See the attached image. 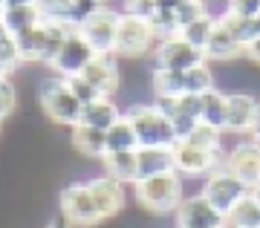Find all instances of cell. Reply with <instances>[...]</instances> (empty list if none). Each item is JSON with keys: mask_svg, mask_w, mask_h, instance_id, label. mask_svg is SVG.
<instances>
[{"mask_svg": "<svg viewBox=\"0 0 260 228\" xmlns=\"http://www.w3.org/2000/svg\"><path fill=\"white\" fill-rule=\"evenodd\" d=\"M121 116L130 121V127L139 139V147H174L179 142L171 121L153 101H133Z\"/></svg>", "mask_w": 260, "mask_h": 228, "instance_id": "obj_1", "label": "cell"}, {"mask_svg": "<svg viewBox=\"0 0 260 228\" xmlns=\"http://www.w3.org/2000/svg\"><path fill=\"white\" fill-rule=\"evenodd\" d=\"M133 197H136V205L148 214H174L179 202L185 200L182 176L174 171V174L139 179V182H133Z\"/></svg>", "mask_w": 260, "mask_h": 228, "instance_id": "obj_2", "label": "cell"}, {"mask_svg": "<svg viewBox=\"0 0 260 228\" xmlns=\"http://www.w3.org/2000/svg\"><path fill=\"white\" fill-rule=\"evenodd\" d=\"M70 35H73V26H64V23H38L35 29L18 35L23 64L52 67L55 55L61 52V46H64V41Z\"/></svg>", "mask_w": 260, "mask_h": 228, "instance_id": "obj_3", "label": "cell"}, {"mask_svg": "<svg viewBox=\"0 0 260 228\" xmlns=\"http://www.w3.org/2000/svg\"><path fill=\"white\" fill-rule=\"evenodd\" d=\"M38 101L44 107V116L52 119L55 124H64V127H75L81 121V101L75 99L67 81L61 75H47L41 87H38Z\"/></svg>", "mask_w": 260, "mask_h": 228, "instance_id": "obj_4", "label": "cell"}, {"mask_svg": "<svg viewBox=\"0 0 260 228\" xmlns=\"http://www.w3.org/2000/svg\"><path fill=\"white\" fill-rule=\"evenodd\" d=\"M119 20H121V12L107 6V3H102V6H93V9L75 23V32L87 41V46L95 55H107V52H116Z\"/></svg>", "mask_w": 260, "mask_h": 228, "instance_id": "obj_5", "label": "cell"}, {"mask_svg": "<svg viewBox=\"0 0 260 228\" xmlns=\"http://www.w3.org/2000/svg\"><path fill=\"white\" fill-rule=\"evenodd\" d=\"M159 38L150 26V20L133 18L121 12L119 32H116V55L119 58H142V55H153Z\"/></svg>", "mask_w": 260, "mask_h": 228, "instance_id": "obj_6", "label": "cell"}, {"mask_svg": "<svg viewBox=\"0 0 260 228\" xmlns=\"http://www.w3.org/2000/svg\"><path fill=\"white\" fill-rule=\"evenodd\" d=\"M58 205H61V217H64L67 222H73L75 228H95V225L104 222L84 182L64 185L61 193H58Z\"/></svg>", "mask_w": 260, "mask_h": 228, "instance_id": "obj_7", "label": "cell"}, {"mask_svg": "<svg viewBox=\"0 0 260 228\" xmlns=\"http://www.w3.org/2000/svg\"><path fill=\"white\" fill-rule=\"evenodd\" d=\"M251 188L246 182H240L237 176L232 174V171H225V168H217L214 174L205 176V182H203V197L208 202H211L214 208L220 211V214H229V211L237 205V200H243L246 193H249Z\"/></svg>", "mask_w": 260, "mask_h": 228, "instance_id": "obj_8", "label": "cell"}, {"mask_svg": "<svg viewBox=\"0 0 260 228\" xmlns=\"http://www.w3.org/2000/svg\"><path fill=\"white\" fill-rule=\"evenodd\" d=\"M223 168L232 171L240 182L251 185L260 182V142L251 136L237 139L232 147L223 150Z\"/></svg>", "mask_w": 260, "mask_h": 228, "instance_id": "obj_9", "label": "cell"}, {"mask_svg": "<svg viewBox=\"0 0 260 228\" xmlns=\"http://www.w3.org/2000/svg\"><path fill=\"white\" fill-rule=\"evenodd\" d=\"M205 52L191 46L188 41H182L179 35L165 38L159 41L156 49H153V70H168V73H185L191 67L203 64Z\"/></svg>", "mask_w": 260, "mask_h": 228, "instance_id": "obj_10", "label": "cell"}, {"mask_svg": "<svg viewBox=\"0 0 260 228\" xmlns=\"http://www.w3.org/2000/svg\"><path fill=\"white\" fill-rule=\"evenodd\" d=\"M153 104H156L162 113L168 116L171 127L177 133V139H185L191 130L200 124V110H203V101L194 92H185V95H177V99H162V95H153Z\"/></svg>", "mask_w": 260, "mask_h": 228, "instance_id": "obj_11", "label": "cell"}, {"mask_svg": "<svg viewBox=\"0 0 260 228\" xmlns=\"http://www.w3.org/2000/svg\"><path fill=\"white\" fill-rule=\"evenodd\" d=\"M217 168H223V150H205L188 142L174 145V171L179 176H208Z\"/></svg>", "mask_w": 260, "mask_h": 228, "instance_id": "obj_12", "label": "cell"}, {"mask_svg": "<svg viewBox=\"0 0 260 228\" xmlns=\"http://www.w3.org/2000/svg\"><path fill=\"white\" fill-rule=\"evenodd\" d=\"M225 217L205 200L203 193L185 197L174 211V228H223Z\"/></svg>", "mask_w": 260, "mask_h": 228, "instance_id": "obj_13", "label": "cell"}, {"mask_svg": "<svg viewBox=\"0 0 260 228\" xmlns=\"http://www.w3.org/2000/svg\"><path fill=\"white\" fill-rule=\"evenodd\" d=\"M78 75H84L87 81L93 84L99 95H116L121 87V64H119V55L107 52V55H93L90 64L84 67Z\"/></svg>", "mask_w": 260, "mask_h": 228, "instance_id": "obj_14", "label": "cell"}, {"mask_svg": "<svg viewBox=\"0 0 260 228\" xmlns=\"http://www.w3.org/2000/svg\"><path fill=\"white\" fill-rule=\"evenodd\" d=\"M84 185H87V191H90V197H93L102 219L119 217L121 211H124L127 193H124V185L121 182H116V179H110L107 174H102V176H90Z\"/></svg>", "mask_w": 260, "mask_h": 228, "instance_id": "obj_15", "label": "cell"}, {"mask_svg": "<svg viewBox=\"0 0 260 228\" xmlns=\"http://www.w3.org/2000/svg\"><path fill=\"white\" fill-rule=\"evenodd\" d=\"M254 107H257V99H254L251 92H243V90L225 92L223 133H229V136H249L251 119H254Z\"/></svg>", "mask_w": 260, "mask_h": 228, "instance_id": "obj_16", "label": "cell"}, {"mask_svg": "<svg viewBox=\"0 0 260 228\" xmlns=\"http://www.w3.org/2000/svg\"><path fill=\"white\" fill-rule=\"evenodd\" d=\"M93 6L95 3H90V0H35L41 23H64L73 29Z\"/></svg>", "mask_w": 260, "mask_h": 228, "instance_id": "obj_17", "label": "cell"}, {"mask_svg": "<svg viewBox=\"0 0 260 228\" xmlns=\"http://www.w3.org/2000/svg\"><path fill=\"white\" fill-rule=\"evenodd\" d=\"M93 49L87 46V41H84L78 32L73 29V35L64 41V46H61V52L55 55V61H52V73L61 75V78H70V75H78L84 70V67L90 64V58H93Z\"/></svg>", "mask_w": 260, "mask_h": 228, "instance_id": "obj_18", "label": "cell"}, {"mask_svg": "<svg viewBox=\"0 0 260 228\" xmlns=\"http://www.w3.org/2000/svg\"><path fill=\"white\" fill-rule=\"evenodd\" d=\"M243 49L246 46L237 41V38L229 32V29L217 20L214 23V32H211V38H208V44H205V61L208 64H229V61H237V58H243Z\"/></svg>", "mask_w": 260, "mask_h": 228, "instance_id": "obj_19", "label": "cell"}, {"mask_svg": "<svg viewBox=\"0 0 260 228\" xmlns=\"http://www.w3.org/2000/svg\"><path fill=\"white\" fill-rule=\"evenodd\" d=\"M162 174H174V147H139L136 150V182Z\"/></svg>", "mask_w": 260, "mask_h": 228, "instance_id": "obj_20", "label": "cell"}, {"mask_svg": "<svg viewBox=\"0 0 260 228\" xmlns=\"http://www.w3.org/2000/svg\"><path fill=\"white\" fill-rule=\"evenodd\" d=\"M119 119H121V107L113 101V95H99L95 101L81 107V121L78 124H87V127H95V130L107 133Z\"/></svg>", "mask_w": 260, "mask_h": 228, "instance_id": "obj_21", "label": "cell"}, {"mask_svg": "<svg viewBox=\"0 0 260 228\" xmlns=\"http://www.w3.org/2000/svg\"><path fill=\"white\" fill-rule=\"evenodd\" d=\"M70 142H73L75 153H81L84 159H95L102 162L107 156V133L95 127H87V124H75L70 127Z\"/></svg>", "mask_w": 260, "mask_h": 228, "instance_id": "obj_22", "label": "cell"}, {"mask_svg": "<svg viewBox=\"0 0 260 228\" xmlns=\"http://www.w3.org/2000/svg\"><path fill=\"white\" fill-rule=\"evenodd\" d=\"M104 174L121 185L136 182V150H119V153H107L102 159Z\"/></svg>", "mask_w": 260, "mask_h": 228, "instance_id": "obj_23", "label": "cell"}, {"mask_svg": "<svg viewBox=\"0 0 260 228\" xmlns=\"http://www.w3.org/2000/svg\"><path fill=\"white\" fill-rule=\"evenodd\" d=\"M3 23H6V29H9V35H23V32H29V29H35L38 23H41V18H38V9L35 3L32 6H3Z\"/></svg>", "mask_w": 260, "mask_h": 228, "instance_id": "obj_24", "label": "cell"}, {"mask_svg": "<svg viewBox=\"0 0 260 228\" xmlns=\"http://www.w3.org/2000/svg\"><path fill=\"white\" fill-rule=\"evenodd\" d=\"M200 101H203L200 121H203V124H211V127H217V130H223V124H225V92L214 87V90L203 92Z\"/></svg>", "mask_w": 260, "mask_h": 228, "instance_id": "obj_25", "label": "cell"}, {"mask_svg": "<svg viewBox=\"0 0 260 228\" xmlns=\"http://www.w3.org/2000/svg\"><path fill=\"white\" fill-rule=\"evenodd\" d=\"M225 222L237 228H260V205L251 197V191L243 200H237V205L225 214Z\"/></svg>", "mask_w": 260, "mask_h": 228, "instance_id": "obj_26", "label": "cell"}, {"mask_svg": "<svg viewBox=\"0 0 260 228\" xmlns=\"http://www.w3.org/2000/svg\"><path fill=\"white\" fill-rule=\"evenodd\" d=\"M214 87H217V75H214L208 61H203V64H197V67H191V70L182 73V90L185 92L203 95V92L214 90Z\"/></svg>", "mask_w": 260, "mask_h": 228, "instance_id": "obj_27", "label": "cell"}, {"mask_svg": "<svg viewBox=\"0 0 260 228\" xmlns=\"http://www.w3.org/2000/svg\"><path fill=\"white\" fill-rule=\"evenodd\" d=\"M119 150H139V139L124 116L107 130V153H119Z\"/></svg>", "mask_w": 260, "mask_h": 228, "instance_id": "obj_28", "label": "cell"}, {"mask_svg": "<svg viewBox=\"0 0 260 228\" xmlns=\"http://www.w3.org/2000/svg\"><path fill=\"white\" fill-rule=\"evenodd\" d=\"M214 23H217V18H214L211 12H205L203 18H197L194 23H188V26L179 29V38L188 41L191 46H197V49H205V44H208V38L214 32Z\"/></svg>", "mask_w": 260, "mask_h": 228, "instance_id": "obj_29", "label": "cell"}, {"mask_svg": "<svg viewBox=\"0 0 260 228\" xmlns=\"http://www.w3.org/2000/svg\"><path fill=\"white\" fill-rule=\"evenodd\" d=\"M223 130H217L211 127V124H197L191 133H188L185 139H179V142H188V145H194V147H205V150H223Z\"/></svg>", "mask_w": 260, "mask_h": 228, "instance_id": "obj_30", "label": "cell"}, {"mask_svg": "<svg viewBox=\"0 0 260 228\" xmlns=\"http://www.w3.org/2000/svg\"><path fill=\"white\" fill-rule=\"evenodd\" d=\"M150 26H153V32H156L159 41H165V38L179 35V20H177V12H174V9H156V15L150 18Z\"/></svg>", "mask_w": 260, "mask_h": 228, "instance_id": "obj_31", "label": "cell"}, {"mask_svg": "<svg viewBox=\"0 0 260 228\" xmlns=\"http://www.w3.org/2000/svg\"><path fill=\"white\" fill-rule=\"evenodd\" d=\"M0 67L6 70V73H12V70H18V67H23V58H20V46H18V38L15 35H6L0 38Z\"/></svg>", "mask_w": 260, "mask_h": 228, "instance_id": "obj_32", "label": "cell"}, {"mask_svg": "<svg viewBox=\"0 0 260 228\" xmlns=\"http://www.w3.org/2000/svg\"><path fill=\"white\" fill-rule=\"evenodd\" d=\"M15 107H18V87H15V81L9 75H3L0 78V121L9 119L15 113Z\"/></svg>", "mask_w": 260, "mask_h": 228, "instance_id": "obj_33", "label": "cell"}, {"mask_svg": "<svg viewBox=\"0 0 260 228\" xmlns=\"http://www.w3.org/2000/svg\"><path fill=\"white\" fill-rule=\"evenodd\" d=\"M64 81H67V87H70V92H73L78 101H81V107L99 99V90H95L93 84L84 78V75H70V78H64Z\"/></svg>", "mask_w": 260, "mask_h": 228, "instance_id": "obj_34", "label": "cell"}, {"mask_svg": "<svg viewBox=\"0 0 260 228\" xmlns=\"http://www.w3.org/2000/svg\"><path fill=\"white\" fill-rule=\"evenodd\" d=\"M174 12H177L179 29H182V26H188V23H194L197 18H203L208 9H205V0H182Z\"/></svg>", "mask_w": 260, "mask_h": 228, "instance_id": "obj_35", "label": "cell"}, {"mask_svg": "<svg viewBox=\"0 0 260 228\" xmlns=\"http://www.w3.org/2000/svg\"><path fill=\"white\" fill-rule=\"evenodd\" d=\"M121 12H124V15H133V18L150 20L156 15V0H124V3H121Z\"/></svg>", "mask_w": 260, "mask_h": 228, "instance_id": "obj_36", "label": "cell"}, {"mask_svg": "<svg viewBox=\"0 0 260 228\" xmlns=\"http://www.w3.org/2000/svg\"><path fill=\"white\" fill-rule=\"evenodd\" d=\"M225 12H232L243 20H251L260 12V0H225Z\"/></svg>", "mask_w": 260, "mask_h": 228, "instance_id": "obj_37", "label": "cell"}, {"mask_svg": "<svg viewBox=\"0 0 260 228\" xmlns=\"http://www.w3.org/2000/svg\"><path fill=\"white\" fill-rule=\"evenodd\" d=\"M243 58H246L251 67H257V70H260V38H257V41H251V44H246Z\"/></svg>", "mask_w": 260, "mask_h": 228, "instance_id": "obj_38", "label": "cell"}, {"mask_svg": "<svg viewBox=\"0 0 260 228\" xmlns=\"http://www.w3.org/2000/svg\"><path fill=\"white\" fill-rule=\"evenodd\" d=\"M246 38H249V44L260 38V12L251 20H246Z\"/></svg>", "mask_w": 260, "mask_h": 228, "instance_id": "obj_39", "label": "cell"}, {"mask_svg": "<svg viewBox=\"0 0 260 228\" xmlns=\"http://www.w3.org/2000/svg\"><path fill=\"white\" fill-rule=\"evenodd\" d=\"M251 139L260 142V99H257V107H254V119H251V130H249Z\"/></svg>", "mask_w": 260, "mask_h": 228, "instance_id": "obj_40", "label": "cell"}, {"mask_svg": "<svg viewBox=\"0 0 260 228\" xmlns=\"http://www.w3.org/2000/svg\"><path fill=\"white\" fill-rule=\"evenodd\" d=\"M44 228H75V225H73V222H67L64 217H52Z\"/></svg>", "mask_w": 260, "mask_h": 228, "instance_id": "obj_41", "label": "cell"}, {"mask_svg": "<svg viewBox=\"0 0 260 228\" xmlns=\"http://www.w3.org/2000/svg\"><path fill=\"white\" fill-rule=\"evenodd\" d=\"M182 0H156V9H177Z\"/></svg>", "mask_w": 260, "mask_h": 228, "instance_id": "obj_42", "label": "cell"}, {"mask_svg": "<svg viewBox=\"0 0 260 228\" xmlns=\"http://www.w3.org/2000/svg\"><path fill=\"white\" fill-rule=\"evenodd\" d=\"M35 0H3V6H32Z\"/></svg>", "mask_w": 260, "mask_h": 228, "instance_id": "obj_43", "label": "cell"}, {"mask_svg": "<svg viewBox=\"0 0 260 228\" xmlns=\"http://www.w3.org/2000/svg\"><path fill=\"white\" fill-rule=\"evenodd\" d=\"M251 197H254V200H257V205H260V182L251 185Z\"/></svg>", "mask_w": 260, "mask_h": 228, "instance_id": "obj_44", "label": "cell"}, {"mask_svg": "<svg viewBox=\"0 0 260 228\" xmlns=\"http://www.w3.org/2000/svg\"><path fill=\"white\" fill-rule=\"evenodd\" d=\"M6 32H9V29H6V23H3V20H0V38L6 35Z\"/></svg>", "mask_w": 260, "mask_h": 228, "instance_id": "obj_45", "label": "cell"}, {"mask_svg": "<svg viewBox=\"0 0 260 228\" xmlns=\"http://www.w3.org/2000/svg\"><path fill=\"white\" fill-rule=\"evenodd\" d=\"M90 3H95V6H102V3H107V0H90Z\"/></svg>", "mask_w": 260, "mask_h": 228, "instance_id": "obj_46", "label": "cell"}, {"mask_svg": "<svg viewBox=\"0 0 260 228\" xmlns=\"http://www.w3.org/2000/svg\"><path fill=\"white\" fill-rule=\"evenodd\" d=\"M3 75H9V73H6V70H3V67H0V78H3Z\"/></svg>", "mask_w": 260, "mask_h": 228, "instance_id": "obj_47", "label": "cell"}, {"mask_svg": "<svg viewBox=\"0 0 260 228\" xmlns=\"http://www.w3.org/2000/svg\"><path fill=\"white\" fill-rule=\"evenodd\" d=\"M223 228H237V225H229V222H225V225H223Z\"/></svg>", "mask_w": 260, "mask_h": 228, "instance_id": "obj_48", "label": "cell"}, {"mask_svg": "<svg viewBox=\"0 0 260 228\" xmlns=\"http://www.w3.org/2000/svg\"><path fill=\"white\" fill-rule=\"evenodd\" d=\"M0 18H3V6H0Z\"/></svg>", "mask_w": 260, "mask_h": 228, "instance_id": "obj_49", "label": "cell"}, {"mask_svg": "<svg viewBox=\"0 0 260 228\" xmlns=\"http://www.w3.org/2000/svg\"><path fill=\"white\" fill-rule=\"evenodd\" d=\"M0 6H3V0H0Z\"/></svg>", "mask_w": 260, "mask_h": 228, "instance_id": "obj_50", "label": "cell"}, {"mask_svg": "<svg viewBox=\"0 0 260 228\" xmlns=\"http://www.w3.org/2000/svg\"><path fill=\"white\" fill-rule=\"evenodd\" d=\"M0 124H3V121H0Z\"/></svg>", "mask_w": 260, "mask_h": 228, "instance_id": "obj_51", "label": "cell"}]
</instances>
